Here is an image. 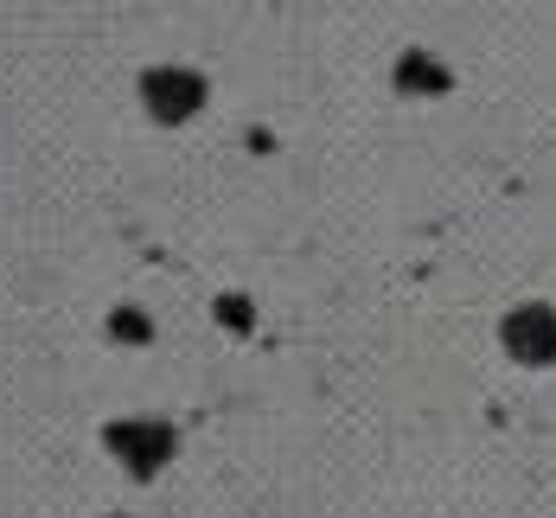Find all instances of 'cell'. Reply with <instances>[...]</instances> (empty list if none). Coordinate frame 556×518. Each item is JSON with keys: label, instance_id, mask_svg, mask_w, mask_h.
I'll list each match as a JSON object with an SVG mask.
<instances>
[{"label": "cell", "instance_id": "obj_1", "mask_svg": "<svg viewBox=\"0 0 556 518\" xmlns=\"http://www.w3.org/2000/svg\"><path fill=\"white\" fill-rule=\"evenodd\" d=\"M511 340L525 345L531 358H544V352H551V345H556V327H551V320H544V314H538V307H531L525 320H511Z\"/></svg>", "mask_w": 556, "mask_h": 518}]
</instances>
